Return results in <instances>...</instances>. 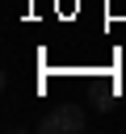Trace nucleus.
Segmentation results:
<instances>
[{"label":"nucleus","mask_w":126,"mask_h":134,"mask_svg":"<svg viewBox=\"0 0 126 134\" xmlns=\"http://www.w3.org/2000/svg\"><path fill=\"white\" fill-rule=\"evenodd\" d=\"M42 134H80L84 130V109L80 105H59V109H50L46 117H42V126H38Z\"/></svg>","instance_id":"obj_1"}]
</instances>
